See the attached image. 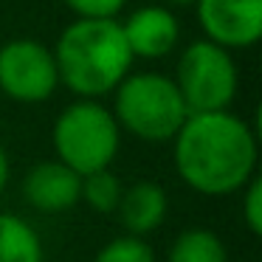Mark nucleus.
<instances>
[{"label": "nucleus", "mask_w": 262, "mask_h": 262, "mask_svg": "<svg viewBox=\"0 0 262 262\" xmlns=\"http://www.w3.org/2000/svg\"><path fill=\"white\" fill-rule=\"evenodd\" d=\"M54 155L79 175L104 169L121 147V127L102 99H76L57 116L51 130Z\"/></svg>", "instance_id": "nucleus-4"}, {"label": "nucleus", "mask_w": 262, "mask_h": 262, "mask_svg": "<svg viewBox=\"0 0 262 262\" xmlns=\"http://www.w3.org/2000/svg\"><path fill=\"white\" fill-rule=\"evenodd\" d=\"M59 71V85L76 99H104L133 71L119 17H76L51 48Z\"/></svg>", "instance_id": "nucleus-2"}, {"label": "nucleus", "mask_w": 262, "mask_h": 262, "mask_svg": "<svg viewBox=\"0 0 262 262\" xmlns=\"http://www.w3.org/2000/svg\"><path fill=\"white\" fill-rule=\"evenodd\" d=\"M110 110L121 133H130L147 144L172 141L189 116L175 79L158 71H130L116 85Z\"/></svg>", "instance_id": "nucleus-3"}, {"label": "nucleus", "mask_w": 262, "mask_h": 262, "mask_svg": "<svg viewBox=\"0 0 262 262\" xmlns=\"http://www.w3.org/2000/svg\"><path fill=\"white\" fill-rule=\"evenodd\" d=\"M121 192H124V183L110 166L82 175V200L88 209L99 214H113L121 200Z\"/></svg>", "instance_id": "nucleus-13"}, {"label": "nucleus", "mask_w": 262, "mask_h": 262, "mask_svg": "<svg viewBox=\"0 0 262 262\" xmlns=\"http://www.w3.org/2000/svg\"><path fill=\"white\" fill-rule=\"evenodd\" d=\"M198 0H164V6H169V9H181V6H194Z\"/></svg>", "instance_id": "nucleus-18"}, {"label": "nucleus", "mask_w": 262, "mask_h": 262, "mask_svg": "<svg viewBox=\"0 0 262 262\" xmlns=\"http://www.w3.org/2000/svg\"><path fill=\"white\" fill-rule=\"evenodd\" d=\"M175 169L206 198L237 194L256 175V130L231 110L189 113L172 138Z\"/></svg>", "instance_id": "nucleus-1"}, {"label": "nucleus", "mask_w": 262, "mask_h": 262, "mask_svg": "<svg viewBox=\"0 0 262 262\" xmlns=\"http://www.w3.org/2000/svg\"><path fill=\"white\" fill-rule=\"evenodd\" d=\"M23 200L42 214H62L82 203V175L59 158L40 161L23 178Z\"/></svg>", "instance_id": "nucleus-9"}, {"label": "nucleus", "mask_w": 262, "mask_h": 262, "mask_svg": "<svg viewBox=\"0 0 262 262\" xmlns=\"http://www.w3.org/2000/svg\"><path fill=\"white\" fill-rule=\"evenodd\" d=\"M166 262H228V251L217 231L192 226L172 239Z\"/></svg>", "instance_id": "nucleus-12"}, {"label": "nucleus", "mask_w": 262, "mask_h": 262, "mask_svg": "<svg viewBox=\"0 0 262 262\" xmlns=\"http://www.w3.org/2000/svg\"><path fill=\"white\" fill-rule=\"evenodd\" d=\"M166 211H169V198H166L164 186L141 178V181L124 186L121 200L113 214H119V223L124 226V234L147 237V234L158 231L164 226Z\"/></svg>", "instance_id": "nucleus-10"}, {"label": "nucleus", "mask_w": 262, "mask_h": 262, "mask_svg": "<svg viewBox=\"0 0 262 262\" xmlns=\"http://www.w3.org/2000/svg\"><path fill=\"white\" fill-rule=\"evenodd\" d=\"M76 17H119L127 0H65Z\"/></svg>", "instance_id": "nucleus-16"}, {"label": "nucleus", "mask_w": 262, "mask_h": 262, "mask_svg": "<svg viewBox=\"0 0 262 262\" xmlns=\"http://www.w3.org/2000/svg\"><path fill=\"white\" fill-rule=\"evenodd\" d=\"M198 20L206 40L239 51L262 37V0H198Z\"/></svg>", "instance_id": "nucleus-7"}, {"label": "nucleus", "mask_w": 262, "mask_h": 262, "mask_svg": "<svg viewBox=\"0 0 262 262\" xmlns=\"http://www.w3.org/2000/svg\"><path fill=\"white\" fill-rule=\"evenodd\" d=\"M239 217H243L245 228L254 237L262 234V181L254 175L243 189H239Z\"/></svg>", "instance_id": "nucleus-15"}, {"label": "nucleus", "mask_w": 262, "mask_h": 262, "mask_svg": "<svg viewBox=\"0 0 262 262\" xmlns=\"http://www.w3.org/2000/svg\"><path fill=\"white\" fill-rule=\"evenodd\" d=\"M0 262H42L40 234L12 211H0Z\"/></svg>", "instance_id": "nucleus-11"}, {"label": "nucleus", "mask_w": 262, "mask_h": 262, "mask_svg": "<svg viewBox=\"0 0 262 262\" xmlns=\"http://www.w3.org/2000/svg\"><path fill=\"white\" fill-rule=\"evenodd\" d=\"M59 71L54 51L34 37L0 46V93L17 104H42L57 93Z\"/></svg>", "instance_id": "nucleus-6"}, {"label": "nucleus", "mask_w": 262, "mask_h": 262, "mask_svg": "<svg viewBox=\"0 0 262 262\" xmlns=\"http://www.w3.org/2000/svg\"><path fill=\"white\" fill-rule=\"evenodd\" d=\"M172 79H175L189 113L228 110L239 88V74L231 51L206 37L189 42L181 51Z\"/></svg>", "instance_id": "nucleus-5"}, {"label": "nucleus", "mask_w": 262, "mask_h": 262, "mask_svg": "<svg viewBox=\"0 0 262 262\" xmlns=\"http://www.w3.org/2000/svg\"><path fill=\"white\" fill-rule=\"evenodd\" d=\"M93 262H158V259H155V251L147 243V237L121 234V237H113L110 243H104L96 251Z\"/></svg>", "instance_id": "nucleus-14"}, {"label": "nucleus", "mask_w": 262, "mask_h": 262, "mask_svg": "<svg viewBox=\"0 0 262 262\" xmlns=\"http://www.w3.org/2000/svg\"><path fill=\"white\" fill-rule=\"evenodd\" d=\"M9 175H12V164H9L6 149L0 147V194H3V189L9 186Z\"/></svg>", "instance_id": "nucleus-17"}, {"label": "nucleus", "mask_w": 262, "mask_h": 262, "mask_svg": "<svg viewBox=\"0 0 262 262\" xmlns=\"http://www.w3.org/2000/svg\"><path fill=\"white\" fill-rule=\"evenodd\" d=\"M119 23L133 59H164L175 51L181 40V23L164 3L138 6Z\"/></svg>", "instance_id": "nucleus-8"}]
</instances>
